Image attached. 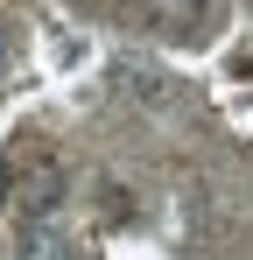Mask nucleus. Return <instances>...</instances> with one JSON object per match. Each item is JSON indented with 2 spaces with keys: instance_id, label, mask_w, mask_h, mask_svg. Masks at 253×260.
Segmentation results:
<instances>
[{
  "instance_id": "obj_1",
  "label": "nucleus",
  "mask_w": 253,
  "mask_h": 260,
  "mask_svg": "<svg viewBox=\"0 0 253 260\" xmlns=\"http://www.w3.org/2000/svg\"><path fill=\"white\" fill-rule=\"evenodd\" d=\"M21 260H71V239H64L56 225H28V239H21Z\"/></svg>"
},
{
  "instance_id": "obj_2",
  "label": "nucleus",
  "mask_w": 253,
  "mask_h": 260,
  "mask_svg": "<svg viewBox=\"0 0 253 260\" xmlns=\"http://www.w3.org/2000/svg\"><path fill=\"white\" fill-rule=\"evenodd\" d=\"M0 190H7V155H0Z\"/></svg>"
}]
</instances>
